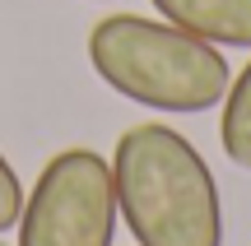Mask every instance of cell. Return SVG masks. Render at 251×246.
<instances>
[{"label": "cell", "mask_w": 251, "mask_h": 246, "mask_svg": "<svg viewBox=\"0 0 251 246\" xmlns=\"http://www.w3.org/2000/svg\"><path fill=\"white\" fill-rule=\"evenodd\" d=\"M112 181L135 246H224L219 181L181 130L130 126L112 149Z\"/></svg>", "instance_id": "cell-1"}, {"label": "cell", "mask_w": 251, "mask_h": 246, "mask_svg": "<svg viewBox=\"0 0 251 246\" xmlns=\"http://www.w3.org/2000/svg\"><path fill=\"white\" fill-rule=\"evenodd\" d=\"M19 214H24V186H19V172L9 167V158L0 154V232L19 228Z\"/></svg>", "instance_id": "cell-6"}, {"label": "cell", "mask_w": 251, "mask_h": 246, "mask_svg": "<svg viewBox=\"0 0 251 246\" xmlns=\"http://www.w3.org/2000/svg\"><path fill=\"white\" fill-rule=\"evenodd\" d=\"M89 65L112 93L149 112L196 116L224 102L228 70L224 46L144 14H107L89 28Z\"/></svg>", "instance_id": "cell-2"}, {"label": "cell", "mask_w": 251, "mask_h": 246, "mask_svg": "<svg viewBox=\"0 0 251 246\" xmlns=\"http://www.w3.org/2000/svg\"><path fill=\"white\" fill-rule=\"evenodd\" d=\"M168 23L205 37L214 46L251 51V0H149Z\"/></svg>", "instance_id": "cell-4"}, {"label": "cell", "mask_w": 251, "mask_h": 246, "mask_svg": "<svg viewBox=\"0 0 251 246\" xmlns=\"http://www.w3.org/2000/svg\"><path fill=\"white\" fill-rule=\"evenodd\" d=\"M224 116H219V144H224L228 163L251 172V61L237 70V79H228L224 93Z\"/></svg>", "instance_id": "cell-5"}, {"label": "cell", "mask_w": 251, "mask_h": 246, "mask_svg": "<svg viewBox=\"0 0 251 246\" xmlns=\"http://www.w3.org/2000/svg\"><path fill=\"white\" fill-rule=\"evenodd\" d=\"M117 223L112 163L93 149H61L24 195L19 246H112Z\"/></svg>", "instance_id": "cell-3"}, {"label": "cell", "mask_w": 251, "mask_h": 246, "mask_svg": "<svg viewBox=\"0 0 251 246\" xmlns=\"http://www.w3.org/2000/svg\"><path fill=\"white\" fill-rule=\"evenodd\" d=\"M0 246H5V242H0Z\"/></svg>", "instance_id": "cell-7"}]
</instances>
